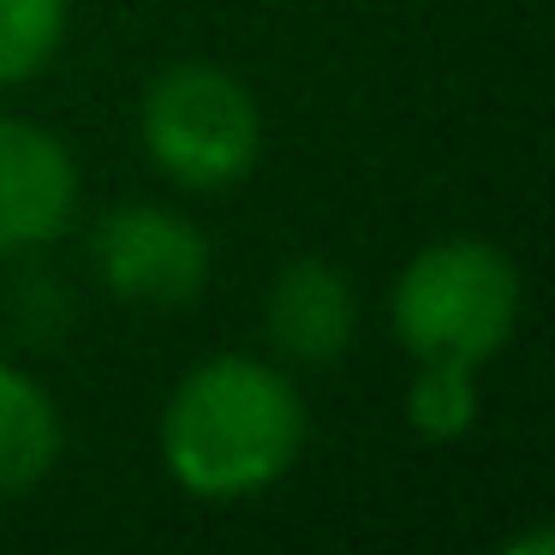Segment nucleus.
<instances>
[{
    "label": "nucleus",
    "instance_id": "f257e3e1",
    "mask_svg": "<svg viewBox=\"0 0 555 555\" xmlns=\"http://www.w3.org/2000/svg\"><path fill=\"white\" fill-rule=\"evenodd\" d=\"M305 406L281 371L257 359H209L173 388L162 418V460L192 495L233 502L299 460Z\"/></svg>",
    "mask_w": 555,
    "mask_h": 555
},
{
    "label": "nucleus",
    "instance_id": "f03ea898",
    "mask_svg": "<svg viewBox=\"0 0 555 555\" xmlns=\"http://www.w3.org/2000/svg\"><path fill=\"white\" fill-rule=\"evenodd\" d=\"M519 311V275L495 245L483 240H442L418 251L395 281V335L418 359L483 364L507 335Z\"/></svg>",
    "mask_w": 555,
    "mask_h": 555
},
{
    "label": "nucleus",
    "instance_id": "7ed1b4c3",
    "mask_svg": "<svg viewBox=\"0 0 555 555\" xmlns=\"http://www.w3.org/2000/svg\"><path fill=\"white\" fill-rule=\"evenodd\" d=\"M144 144L168 180L216 192L251 173L263 150V120H257L251 90L233 73L185 61L156 73V85L144 90Z\"/></svg>",
    "mask_w": 555,
    "mask_h": 555
},
{
    "label": "nucleus",
    "instance_id": "20e7f679",
    "mask_svg": "<svg viewBox=\"0 0 555 555\" xmlns=\"http://www.w3.org/2000/svg\"><path fill=\"white\" fill-rule=\"evenodd\" d=\"M96 269L120 299L185 305L209 275V245L173 209L132 204V209H114L96 228Z\"/></svg>",
    "mask_w": 555,
    "mask_h": 555
},
{
    "label": "nucleus",
    "instance_id": "39448f33",
    "mask_svg": "<svg viewBox=\"0 0 555 555\" xmlns=\"http://www.w3.org/2000/svg\"><path fill=\"white\" fill-rule=\"evenodd\" d=\"M78 168L61 138L30 120H0V251H30L73 228Z\"/></svg>",
    "mask_w": 555,
    "mask_h": 555
},
{
    "label": "nucleus",
    "instance_id": "423d86ee",
    "mask_svg": "<svg viewBox=\"0 0 555 555\" xmlns=\"http://www.w3.org/2000/svg\"><path fill=\"white\" fill-rule=\"evenodd\" d=\"M352 287L340 269L317 263V257H299V263L281 269L275 293H269V335L287 359L299 364H328L347 352L352 340Z\"/></svg>",
    "mask_w": 555,
    "mask_h": 555
},
{
    "label": "nucleus",
    "instance_id": "0eeeda50",
    "mask_svg": "<svg viewBox=\"0 0 555 555\" xmlns=\"http://www.w3.org/2000/svg\"><path fill=\"white\" fill-rule=\"evenodd\" d=\"M61 454V412L25 371L0 364V495H18Z\"/></svg>",
    "mask_w": 555,
    "mask_h": 555
},
{
    "label": "nucleus",
    "instance_id": "6e6552de",
    "mask_svg": "<svg viewBox=\"0 0 555 555\" xmlns=\"http://www.w3.org/2000/svg\"><path fill=\"white\" fill-rule=\"evenodd\" d=\"M66 37V0H0V85H25Z\"/></svg>",
    "mask_w": 555,
    "mask_h": 555
},
{
    "label": "nucleus",
    "instance_id": "1a4fd4ad",
    "mask_svg": "<svg viewBox=\"0 0 555 555\" xmlns=\"http://www.w3.org/2000/svg\"><path fill=\"white\" fill-rule=\"evenodd\" d=\"M406 418L418 424L424 436L448 442V436H466L472 418H478V388H472V364L454 359H424L418 383L406 395Z\"/></svg>",
    "mask_w": 555,
    "mask_h": 555
}]
</instances>
